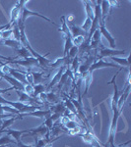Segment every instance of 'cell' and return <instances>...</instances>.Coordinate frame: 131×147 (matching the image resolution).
I'll use <instances>...</instances> for the list:
<instances>
[{"label": "cell", "instance_id": "obj_36", "mask_svg": "<svg viewBox=\"0 0 131 147\" xmlns=\"http://www.w3.org/2000/svg\"><path fill=\"white\" fill-rule=\"evenodd\" d=\"M59 121H60V125H62V127H64V125L70 121V119H69L68 117H66V116H61V118L59 119Z\"/></svg>", "mask_w": 131, "mask_h": 147}, {"label": "cell", "instance_id": "obj_14", "mask_svg": "<svg viewBox=\"0 0 131 147\" xmlns=\"http://www.w3.org/2000/svg\"><path fill=\"white\" fill-rule=\"evenodd\" d=\"M68 25V28H69V30H70V34H71V36L73 37H76V36H80V35H83V36H88V34H86L84 30H82L80 27L78 26H75L73 23L71 24H67Z\"/></svg>", "mask_w": 131, "mask_h": 147}, {"label": "cell", "instance_id": "obj_2", "mask_svg": "<svg viewBox=\"0 0 131 147\" xmlns=\"http://www.w3.org/2000/svg\"><path fill=\"white\" fill-rule=\"evenodd\" d=\"M113 110V119H111V127H109V134H108V144L109 147H115L114 145V139H115L116 130H117V122L122 112H120L117 107L111 108Z\"/></svg>", "mask_w": 131, "mask_h": 147}, {"label": "cell", "instance_id": "obj_17", "mask_svg": "<svg viewBox=\"0 0 131 147\" xmlns=\"http://www.w3.org/2000/svg\"><path fill=\"white\" fill-rule=\"evenodd\" d=\"M101 11H102V23L106 24V20L108 15H109V3L106 0H103L101 1Z\"/></svg>", "mask_w": 131, "mask_h": 147}, {"label": "cell", "instance_id": "obj_4", "mask_svg": "<svg viewBox=\"0 0 131 147\" xmlns=\"http://www.w3.org/2000/svg\"><path fill=\"white\" fill-rule=\"evenodd\" d=\"M125 53V50H117V49H111V48H106L102 42L100 43L99 48H98V55L97 59H104V57H116V55Z\"/></svg>", "mask_w": 131, "mask_h": 147}, {"label": "cell", "instance_id": "obj_18", "mask_svg": "<svg viewBox=\"0 0 131 147\" xmlns=\"http://www.w3.org/2000/svg\"><path fill=\"white\" fill-rule=\"evenodd\" d=\"M82 79H83V82L85 84V90H84V94H87L88 91H89V88L92 84V80H93V74H90L89 72L85 73L82 75Z\"/></svg>", "mask_w": 131, "mask_h": 147}, {"label": "cell", "instance_id": "obj_5", "mask_svg": "<svg viewBox=\"0 0 131 147\" xmlns=\"http://www.w3.org/2000/svg\"><path fill=\"white\" fill-rule=\"evenodd\" d=\"M28 3L27 0H20V1H17L15 4V6L12 8L11 10V18H10V21H9V24L12 26V28L17 24L19 18H20V14H21V10L25 4Z\"/></svg>", "mask_w": 131, "mask_h": 147}, {"label": "cell", "instance_id": "obj_16", "mask_svg": "<svg viewBox=\"0 0 131 147\" xmlns=\"http://www.w3.org/2000/svg\"><path fill=\"white\" fill-rule=\"evenodd\" d=\"M51 115V112L47 109V110H35L34 112H30L28 114H23V117L24 116H32V117H37V118H46V117H49Z\"/></svg>", "mask_w": 131, "mask_h": 147}, {"label": "cell", "instance_id": "obj_26", "mask_svg": "<svg viewBox=\"0 0 131 147\" xmlns=\"http://www.w3.org/2000/svg\"><path fill=\"white\" fill-rule=\"evenodd\" d=\"M17 144L14 139H12L8 134H4L3 136L0 137V146L1 145H8V144Z\"/></svg>", "mask_w": 131, "mask_h": 147}, {"label": "cell", "instance_id": "obj_41", "mask_svg": "<svg viewBox=\"0 0 131 147\" xmlns=\"http://www.w3.org/2000/svg\"><path fill=\"white\" fill-rule=\"evenodd\" d=\"M116 147V146H115ZM118 147H122V145H120V146H118ZM126 147H130V146H126Z\"/></svg>", "mask_w": 131, "mask_h": 147}, {"label": "cell", "instance_id": "obj_40", "mask_svg": "<svg viewBox=\"0 0 131 147\" xmlns=\"http://www.w3.org/2000/svg\"><path fill=\"white\" fill-rule=\"evenodd\" d=\"M7 146H8V145H1L0 147H7Z\"/></svg>", "mask_w": 131, "mask_h": 147}, {"label": "cell", "instance_id": "obj_8", "mask_svg": "<svg viewBox=\"0 0 131 147\" xmlns=\"http://www.w3.org/2000/svg\"><path fill=\"white\" fill-rule=\"evenodd\" d=\"M79 136L83 139V141L86 142V143H88V144H90V145H92L94 147H103L101 145V143L99 142L98 137L95 136L93 131L86 130V132L79 134Z\"/></svg>", "mask_w": 131, "mask_h": 147}, {"label": "cell", "instance_id": "obj_29", "mask_svg": "<svg viewBox=\"0 0 131 147\" xmlns=\"http://www.w3.org/2000/svg\"><path fill=\"white\" fill-rule=\"evenodd\" d=\"M78 53H79V48H78L77 46L73 45L72 47H71L70 50L68 51V53L66 56H68V58L70 59V60H72L73 58H75L76 56H78Z\"/></svg>", "mask_w": 131, "mask_h": 147}, {"label": "cell", "instance_id": "obj_31", "mask_svg": "<svg viewBox=\"0 0 131 147\" xmlns=\"http://www.w3.org/2000/svg\"><path fill=\"white\" fill-rule=\"evenodd\" d=\"M24 92L29 96L34 97V85L32 84H24ZM35 98V97H34Z\"/></svg>", "mask_w": 131, "mask_h": 147}, {"label": "cell", "instance_id": "obj_10", "mask_svg": "<svg viewBox=\"0 0 131 147\" xmlns=\"http://www.w3.org/2000/svg\"><path fill=\"white\" fill-rule=\"evenodd\" d=\"M16 93H17V95L19 97V102H21V103H24V104L29 103V105H31V103H34L35 102V103L42 105V103L38 98H34V97L29 96L28 94H26L25 92L22 90H16Z\"/></svg>", "mask_w": 131, "mask_h": 147}, {"label": "cell", "instance_id": "obj_3", "mask_svg": "<svg viewBox=\"0 0 131 147\" xmlns=\"http://www.w3.org/2000/svg\"><path fill=\"white\" fill-rule=\"evenodd\" d=\"M30 16H37V17H40V18L44 19V20L47 21V22L51 23L52 25L56 26L57 28L60 27V26L56 25V24L54 23L52 20H50V19H49V18H47V17H46V16H44V15H42V14L38 13V12H34V11L30 10V9H28L26 6H24L23 8H22V10H21V14H20V17H21V19H19V20H18L17 25H25L26 20H27V18H28V17H30Z\"/></svg>", "mask_w": 131, "mask_h": 147}, {"label": "cell", "instance_id": "obj_12", "mask_svg": "<svg viewBox=\"0 0 131 147\" xmlns=\"http://www.w3.org/2000/svg\"><path fill=\"white\" fill-rule=\"evenodd\" d=\"M67 68L66 66H61L60 68H59V70H58V72H57L55 75H54V77L52 78V80H51V82H49L48 85L46 86V90L47 92H48L49 90H51L52 88H53L55 85L58 84V82H59V80H60L61 79V76H62V74L64 73V71H65V69Z\"/></svg>", "mask_w": 131, "mask_h": 147}, {"label": "cell", "instance_id": "obj_24", "mask_svg": "<svg viewBox=\"0 0 131 147\" xmlns=\"http://www.w3.org/2000/svg\"><path fill=\"white\" fill-rule=\"evenodd\" d=\"M64 39H65V43H64L63 57H65L67 55L68 51L71 49V47L73 46V43H72V37L71 36H64Z\"/></svg>", "mask_w": 131, "mask_h": 147}, {"label": "cell", "instance_id": "obj_27", "mask_svg": "<svg viewBox=\"0 0 131 147\" xmlns=\"http://www.w3.org/2000/svg\"><path fill=\"white\" fill-rule=\"evenodd\" d=\"M34 79V85L39 84L42 82V80H44V73H39V72H31Z\"/></svg>", "mask_w": 131, "mask_h": 147}, {"label": "cell", "instance_id": "obj_33", "mask_svg": "<svg viewBox=\"0 0 131 147\" xmlns=\"http://www.w3.org/2000/svg\"><path fill=\"white\" fill-rule=\"evenodd\" d=\"M69 136H79V134H82V127H80L79 125L78 127H74V129L67 130Z\"/></svg>", "mask_w": 131, "mask_h": 147}, {"label": "cell", "instance_id": "obj_11", "mask_svg": "<svg viewBox=\"0 0 131 147\" xmlns=\"http://www.w3.org/2000/svg\"><path fill=\"white\" fill-rule=\"evenodd\" d=\"M11 64H17V65H21L25 68H30V67H35V66H39V63L35 60L34 57H30V58L22 59V60H13Z\"/></svg>", "mask_w": 131, "mask_h": 147}, {"label": "cell", "instance_id": "obj_6", "mask_svg": "<svg viewBox=\"0 0 131 147\" xmlns=\"http://www.w3.org/2000/svg\"><path fill=\"white\" fill-rule=\"evenodd\" d=\"M103 68H115V69H120L121 67L117 64H113L111 62H106L104 59H97L89 68V72L90 74H93V72L96 70H99V69H103Z\"/></svg>", "mask_w": 131, "mask_h": 147}, {"label": "cell", "instance_id": "obj_38", "mask_svg": "<svg viewBox=\"0 0 131 147\" xmlns=\"http://www.w3.org/2000/svg\"><path fill=\"white\" fill-rule=\"evenodd\" d=\"M11 90H15V88H14V87H10V88H6V89H1V88H0V94L6 93V92L11 91Z\"/></svg>", "mask_w": 131, "mask_h": 147}, {"label": "cell", "instance_id": "obj_1", "mask_svg": "<svg viewBox=\"0 0 131 147\" xmlns=\"http://www.w3.org/2000/svg\"><path fill=\"white\" fill-rule=\"evenodd\" d=\"M0 104L1 105H8L17 110L20 114H28L30 112H34L35 110H39L42 107L40 106H35V105H29V104H24L19 101H9L6 100L0 95Z\"/></svg>", "mask_w": 131, "mask_h": 147}, {"label": "cell", "instance_id": "obj_34", "mask_svg": "<svg viewBox=\"0 0 131 147\" xmlns=\"http://www.w3.org/2000/svg\"><path fill=\"white\" fill-rule=\"evenodd\" d=\"M44 125H46V127L49 130H50V129H52V127H53L54 122L52 121L50 116H49V117H46V120H44Z\"/></svg>", "mask_w": 131, "mask_h": 147}, {"label": "cell", "instance_id": "obj_15", "mask_svg": "<svg viewBox=\"0 0 131 147\" xmlns=\"http://www.w3.org/2000/svg\"><path fill=\"white\" fill-rule=\"evenodd\" d=\"M48 110L50 111L51 114H58V115L62 116L64 111L66 110V107H65V105H64L63 101H60L56 104L48 106Z\"/></svg>", "mask_w": 131, "mask_h": 147}, {"label": "cell", "instance_id": "obj_39", "mask_svg": "<svg viewBox=\"0 0 131 147\" xmlns=\"http://www.w3.org/2000/svg\"><path fill=\"white\" fill-rule=\"evenodd\" d=\"M53 142H54V141L48 142V143H47V144H46V146H44V147H52V144H53Z\"/></svg>", "mask_w": 131, "mask_h": 147}, {"label": "cell", "instance_id": "obj_32", "mask_svg": "<svg viewBox=\"0 0 131 147\" xmlns=\"http://www.w3.org/2000/svg\"><path fill=\"white\" fill-rule=\"evenodd\" d=\"M13 34V28H10V30H6L1 32V39L2 40H6L9 39L11 37V35Z\"/></svg>", "mask_w": 131, "mask_h": 147}, {"label": "cell", "instance_id": "obj_7", "mask_svg": "<svg viewBox=\"0 0 131 147\" xmlns=\"http://www.w3.org/2000/svg\"><path fill=\"white\" fill-rule=\"evenodd\" d=\"M26 48H27L28 50L30 51L31 55H32L35 59V60L38 61V63H39V66H40V67H44V68H48L49 64L51 63V60L47 59L46 56L40 55V53H38V52L35 51L32 46H31V44H29V45L26 47Z\"/></svg>", "mask_w": 131, "mask_h": 147}, {"label": "cell", "instance_id": "obj_30", "mask_svg": "<svg viewBox=\"0 0 131 147\" xmlns=\"http://www.w3.org/2000/svg\"><path fill=\"white\" fill-rule=\"evenodd\" d=\"M85 39H86V36H83V35L73 37V38H72V43H73V45H74V46L79 47L80 45H82V44H83V42L85 41Z\"/></svg>", "mask_w": 131, "mask_h": 147}, {"label": "cell", "instance_id": "obj_22", "mask_svg": "<svg viewBox=\"0 0 131 147\" xmlns=\"http://www.w3.org/2000/svg\"><path fill=\"white\" fill-rule=\"evenodd\" d=\"M82 3L84 4V7H85V11H86V14H87V18H90L91 20L93 21L94 19V10L92 8V1H82Z\"/></svg>", "mask_w": 131, "mask_h": 147}, {"label": "cell", "instance_id": "obj_28", "mask_svg": "<svg viewBox=\"0 0 131 147\" xmlns=\"http://www.w3.org/2000/svg\"><path fill=\"white\" fill-rule=\"evenodd\" d=\"M91 27H92V20L90 18H86L84 24L81 26V28L86 32V34H89L90 30H91Z\"/></svg>", "mask_w": 131, "mask_h": 147}, {"label": "cell", "instance_id": "obj_13", "mask_svg": "<svg viewBox=\"0 0 131 147\" xmlns=\"http://www.w3.org/2000/svg\"><path fill=\"white\" fill-rule=\"evenodd\" d=\"M6 131V134H8L9 136H12L15 139L16 142H20L21 141V137L23 134H28L29 129H24V130H16V129H6L5 130H3V132Z\"/></svg>", "mask_w": 131, "mask_h": 147}, {"label": "cell", "instance_id": "obj_23", "mask_svg": "<svg viewBox=\"0 0 131 147\" xmlns=\"http://www.w3.org/2000/svg\"><path fill=\"white\" fill-rule=\"evenodd\" d=\"M16 53H17V56L18 57H21L23 59H26V58H30V57H33L31 55L30 51L28 50L26 47H24L23 45L21 46V48H19L18 50H16Z\"/></svg>", "mask_w": 131, "mask_h": 147}, {"label": "cell", "instance_id": "obj_25", "mask_svg": "<svg viewBox=\"0 0 131 147\" xmlns=\"http://www.w3.org/2000/svg\"><path fill=\"white\" fill-rule=\"evenodd\" d=\"M46 91V86H44V84H35L34 85V97L37 98L40 93Z\"/></svg>", "mask_w": 131, "mask_h": 147}, {"label": "cell", "instance_id": "obj_37", "mask_svg": "<svg viewBox=\"0 0 131 147\" xmlns=\"http://www.w3.org/2000/svg\"><path fill=\"white\" fill-rule=\"evenodd\" d=\"M17 145H18V147H34L33 144H25V143H23L22 141L17 142Z\"/></svg>", "mask_w": 131, "mask_h": 147}, {"label": "cell", "instance_id": "obj_21", "mask_svg": "<svg viewBox=\"0 0 131 147\" xmlns=\"http://www.w3.org/2000/svg\"><path fill=\"white\" fill-rule=\"evenodd\" d=\"M113 61H114L115 63L119 64L120 67H126L129 68L130 66V61H129V56L126 57V58H119V57H109Z\"/></svg>", "mask_w": 131, "mask_h": 147}, {"label": "cell", "instance_id": "obj_19", "mask_svg": "<svg viewBox=\"0 0 131 147\" xmlns=\"http://www.w3.org/2000/svg\"><path fill=\"white\" fill-rule=\"evenodd\" d=\"M2 44L10 47V48H13L15 51L18 50L19 48H21V46H22V44H21V42L19 41V40H16L14 38H9V39L3 40V43Z\"/></svg>", "mask_w": 131, "mask_h": 147}, {"label": "cell", "instance_id": "obj_20", "mask_svg": "<svg viewBox=\"0 0 131 147\" xmlns=\"http://www.w3.org/2000/svg\"><path fill=\"white\" fill-rule=\"evenodd\" d=\"M46 101L48 103H50L51 105L53 104H56L58 102H60V98H59V95L57 93H55L53 90H50L48 92H46Z\"/></svg>", "mask_w": 131, "mask_h": 147}, {"label": "cell", "instance_id": "obj_9", "mask_svg": "<svg viewBox=\"0 0 131 147\" xmlns=\"http://www.w3.org/2000/svg\"><path fill=\"white\" fill-rule=\"evenodd\" d=\"M99 30L101 32V34L104 35V37L106 38V40L108 41L109 43V46H111V49H115V46H116V41H115V37H113L111 35V32L108 30V28H106V24L102 23L99 27Z\"/></svg>", "mask_w": 131, "mask_h": 147}, {"label": "cell", "instance_id": "obj_35", "mask_svg": "<svg viewBox=\"0 0 131 147\" xmlns=\"http://www.w3.org/2000/svg\"><path fill=\"white\" fill-rule=\"evenodd\" d=\"M78 127V124H77V122H75L74 120H70L67 124L64 125L65 129H67V130H70V129H74V127Z\"/></svg>", "mask_w": 131, "mask_h": 147}]
</instances>
